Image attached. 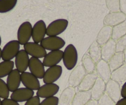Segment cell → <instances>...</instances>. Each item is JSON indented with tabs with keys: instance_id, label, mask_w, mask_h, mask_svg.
<instances>
[{
	"instance_id": "cell-1",
	"label": "cell",
	"mask_w": 126,
	"mask_h": 105,
	"mask_svg": "<svg viewBox=\"0 0 126 105\" xmlns=\"http://www.w3.org/2000/svg\"><path fill=\"white\" fill-rule=\"evenodd\" d=\"M63 61L67 70H73L76 66L78 61V52L73 44H69L65 48L63 52Z\"/></svg>"
},
{
	"instance_id": "cell-2",
	"label": "cell",
	"mask_w": 126,
	"mask_h": 105,
	"mask_svg": "<svg viewBox=\"0 0 126 105\" xmlns=\"http://www.w3.org/2000/svg\"><path fill=\"white\" fill-rule=\"evenodd\" d=\"M68 23V20L66 19H59L54 20L47 26V35L48 36H58L66 30Z\"/></svg>"
},
{
	"instance_id": "cell-3",
	"label": "cell",
	"mask_w": 126,
	"mask_h": 105,
	"mask_svg": "<svg viewBox=\"0 0 126 105\" xmlns=\"http://www.w3.org/2000/svg\"><path fill=\"white\" fill-rule=\"evenodd\" d=\"M20 43L17 40H12L6 43L2 49L3 61L12 60L20 51Z\"/></svg>"
},
{
	"instance_id": "cell-4",
	"label": "cell",
	"mask_w": 126,
	"mask_h": 105,
	"mask_svg": "<svg viewBox=\"0 0 126 105\" xmlns=\"http://www.w3.org/2000/svg\"><path fill=\"white\" fill-rule=\"evenodd\" d=\"M65 44V41L59 36H48L45 38L40 43V45L45 50L49 51L60 50Z\"/></svg>"
},
{
	"instance_id": "cell-5",
	"label": "cell",
	"mask_w": 126,
	"mask_h": 105,
	"mask_svg": "<svg viewBox=\"0 0 126 105\" xmlns=\"http://www.w3.org/2000/svg\"><path fill=\"white\" fill-rule=\"evenodd\" d=\"M87 74L82 65H77L72 70V71L69 77V86L73 88L78 87Z\"/></svg>"
},
{
	"instance_id": "cell-6",
	"label": "cell",
	"mask_w": 126,
	"mask_h": 105,
	"mask_svg": "<svg viewBox=\"0 0 126 105\" xmlns=\"http://www.w3.org/2000/svg\"><path fill=\"white\" fill-rule=\"evenodd\" d=\"M32 26L29 22H25L22 23L17 30V41L20 45H25L29 43L32 38Z\"/></svg>"
},
{
	"instance_id": "cell-7",
	"label": "cell",
	"mask_w": 126,
	"mask_h": 105,
	"mask_svg": "<svg viewBox=\"0 0 126 105\" xmlns=\"http://www.w3.org/2000/svg\"><path fill=\"white\" fill-rule=\"evenodd\" d=\"M24 49L32 57L42 58L47 55V50L38 43L29 42L24 45Z\"/></svg>"
},
{
	"instance_id": "cell-8",
	"label": "cell",
	"mask_w": 126,
	"mask_h": 105,
	"mask_svg": "<svg viewBox=\"0 0 126 105\" xmlns=\"http://www.w3.org/2000/svg\"><path fill=\"white\" fill-rule=\"evenodd\" d=\"M63 73V68L60 65L49 67L45 71L43 81L45 84H51L54 83L61 78Z\"/></svg>"
},
{
	"instance_id": "cell-9",
	"label": "cell",
	"mask_w": 126,
	"mask_h": 105,
	"mask_svg": "<svg viewBox=\"0 0 126 105\" xmlns=\"http://www.w3.org/2000/svg\"><path fill=\"white\" fill-rule=\"evenodd\" d=\"M21 82L25 87L32 90H38L40 87V83L37 77L30 72L25 71L20 74Z\"/></svg>"
},
{
	"instance_id": "cell-10",
	"label": "cell",
	"mask_w": 126,
	"mask_h": 105,
	"mask_svg": "<svg viewBox=\"0 0 126 105\" xmlns=\"http://www.w3.org/2000/svg\"><path fill=\"white\" fill-rule=\"evenodd\" d=\"M29 69L30 73L38 79H43L45 70L43 62L38 58L31 57L29 60Z\"/></svg>"
},
{
	"instance_id": "cell-11",
	"label": "cell",
	"mask_w": 126,
	"mask_h": 105,
	"mask_svg": "<svg viewBox=\"0 0 126 105\" xmlns=\"http://www.w3.org/2000/svg\"><path fill=\"white\" fill-rule=\"evenodd\" d=\"M47 26L43 20H40L35 23L32 27V38L33 42L36 43H41L47 35Z\"/></svg>"
},
{
	"instance_id": "cell-12",
	"label": "cell",
	"mask_w": 126,
	"mask_h": 105,
	"mask_svg": "<svg viewBox=\"0 0 126 105\" xmlns=\"http://www.w3.org/2000/svg\"><path fill=\"white\" fill-rule=\"evenodd\" d=\"M121 86L119 83L110 79L106 84V93L116 103L120 100L121 95Z\"/></svg>"
},
{
	"instance_id": "cell-13",
	"label": "cell",
	"mask_w": 126,
	"mask_h": 105,
	"mask_svg": "<svg viewBox=\"0 0 126 105\" xmlns=\"http://www.w3.org/2000/svg\"><path fill=\"white\" fill-rule=\"evenodd\" d=\"M63 51L61 50H53L47 53V55L43 58V64L45 67H51L58 65L63 60Z\"/></svg>"
},
{
	"instance_id": "cell-14",
	"label": "cell",
	"mask_w": 126,
	"mask_h": 105,
	"mask_svg": "<svg viewBox=\"0 0 126 105\" xmlns=\"http://www.w3.org/2000/svg\"><path fill=\"white\" fill-rule=\"evenodd\" d=\"M59 90V87L56 84H45L42 86H40L37 90V96L43 98L51 97L56 95Z\"/></svg>"
},
{
	"instance_id": "cell-15",
	"label": "cell",
	"mask_w": 126,
	"mask_h": 105,
	"mask_svg": "<svg viewBox=\"0 0 126 105\" xmlns=\"http://www.w3.org/2000/svg\"><path fill=\"white\" fill-rule=\"evenodd\" d=\"M29 60L30 58L29 57V54L25 52V50L24 49L20 50L15 57L14 64L16 69L20 73L26 71V70L29 68Z\"/></svg>"
},
{
	"instance_id": "cell-16",
	"label": "cell",
	"mask_w": 126,
	"mask_h": 105,
	"mask_svg": "<svg viewBox=\"0 0 126 105\" xmlns=\"http://www.w3.org/2000/svg\"><path fill=\"white\" fill-rule=\"evenodd\" d=\"M33 96H34L33 90H30L26 87H22L19 88L12 92L11 95V99L18 103L24 102V101H27Z\"/></svg>"
},
{
	"instance_id": "cell-17",
	"label": "cell",
	"mask_w": 126,
	"mask_h": 105,
	"mask_svg": "<svg viewBox=\"0 0 126 105\" xmlns=\"http://www.w3.org/2000/svg\"><path fill=\"white\" fill-rule=\"evenodd\" d=\"M95 70L99 78L102 79L105 82H107L111 79L112 72L107 61L101 59L96 63Z\"/></svg>"
},
{
	"instance_id": "cell-18",
	"label": "cell",
	"mask_w": 126,
	"mask_h": 105,
	"mask_svg": "<svg viewBox=\"0 0 126 105\" xmlns=\"http://www.w3.org/2000/svg\"><path fill=\"white\" fill-rule=\"evenodd\" d=\"M126 20V15L122 12H110L106 15L103 20L104 25L114 26L123 22Z\"/></svg>"
},
{
	"instance_id": "cell-19",
	"label": "cell",
	"mask_w": 126,
	"mask_h": 105,
	"mask_svg": "<svg viewBox=\"0 0 126 105\" xmlns=\"http://www.w3.org/2000/svg\"><path fill=\"white\" fill-rule=\"evenodd\" d=\"M21 73L17 69H14L9 73L8 76L6 81V84L8 87L9 91L13 92L19 89L21 83Z\"/></svg>"
},
{
	"instance_id": "cell-20",
	"label": "cell",
	"mask_w": 126,
	"mask_h": 105,
	"mask_svg": "<svg viewBox=\"0 0 126 105\" xmlns=\"http://www.w3.org/2000/svg\"><path fill=\"white\" fill-rule=\"evenodd\" d=\"M106 90V82L100 78L96 79V82L90 90L92 99L98 101L105 94Z\"/></svg>"
},
{
	"instance_id": "cell-21",
	"label": "cell",
	"mask_w": 126,
	"mask_h": 105,
	"mask_svg": "<svg viewBox=\"0 0 126 105\" xmlns=\"http://www.w3.org/2000/svg\"><path fill=\"white\" fill-rule=\"evenodd\" d=\"M116 41L111 39L101 47V58L108 62L116 54Z\"/></svg>"
},
{
	"instance_id": "cell-22",
	"label": "cell",
	"mask_w": 126,
	"mask_h": 105,
	"mask_svg": "<svg viewBox=\"0 0 126 105\" xmlns=\"http://www.w3.org/2000/svg\"><path fill=\"white\" fill-rule=\"evenodd\" d=\"M98 78L97 74L93 73H87L77 87L78 91H88L92 89Z\"/></svg>"
},
{
	"instance_id": "cell-23",
	"label": "cell",
	"mask_w": 126,
	"mask_h": 105,
	"mask_svg": "<svg viewBox=\"0 0 126 105\" xmlns=\"http://www.w3.org/2000/svg\"><path fill=\"white\" fill-rule=\"evenodd\" d=\"M75 95L76 90L74 88L71 87L66 88L59 96L58 105H72Z\"/></svg>"
},
{
	"instance_id": "cell-24",
	"label": "cell",
	"mask_w": 126,
	"mask_h": 105,
	"mask_svg": "<svg viewBox=\"0 0 126 105\" xmlns=\"http://www.w3.org/2000/svg\"><path fill=\"white\" fill-rule=\"evenodd\" d=\"M112 28L111 26L105 25L98 33L96 37V41L101 47L104 44H106L110 39H111V36H112Z\"/></svg>"
},
{
	"instance_id": "cell-25",
	"label": "cell",
	"mask_w": 126,
	"mask_h": 105,
	"mask_svg": "<svg viewBox=\"0 0 126 105\" xmlns=\"http://www.w3.org/2000/svg\"><path fill=\"white\" fill-rule=\"evenodd\" d=\"M92 99L90 90L79 91L76 93L72 105H85Z\"/></svg>"
},
{
	"instance_id": "cell-26",
	"label": "cell",
	"mask_w": 126,
	"mask_h": 105,
	"mask_svg": "<svg viewBox=\"0 0 126 105\" xmlns=\"http://www.w3.org/2000/svg\"><path fill=\"white\" fill-rule=\"evenodd\" d=\"M109 66L111 72L117 70L124 65V55L123 52H116V54L109 60Z\"/></svg>"
},
{
	"instance_id": "cell-27",
	"label": "cell",
	"mask_w": 126,
	"mask_h": 105,
	"mask_svg": "<svg viewBox=\"0 0 126 105\" xmlns=\"http://www.w3.org/2000/svg\"><path fill=\"white\" fill-rule=\"evenodd\" d=\"M88 55L95 63L101 58V46L96 41H94L88 49Z\"/></svg>"
},
{
	"instance_id": "cell-28",
	"label": "cell",
	"mask_w": 126,
	"mask_h": 105,
	"mask_svg": "<svg viewBox=\"0 0 126 105\" xmlns=\"http://www.w3.org/2000/svg\"><path fill=\"white\" fill-rule=\"evenodd\" d=\"M125 35H126V20L119 25L113 26L111 38L116 41Z\"/></svg>"
},
{
	"instance_id": "cell-29",
	"label": "cell",
	"mask_w": 126,
	"mask_h": 105,
	"mask_svg": "<svg viewBox=\"0 0 126 105\" xmlns=\"http://www.w3.org/2000/svg\"><path fill=\"white\" fill-rule=\"evenodd\" d=\"M111 79L117 82H122L126 81V64L114 70L111 73Z\"/></svg>"
},
{
	"instance_id": "cell-30",
	"label": "cell",
	"mask_w": 126,
	"mask_h": 105,
	"mask_svg": "<svg viewBox=\"0 0 126 105\" xmlns=\"http://www.w3.org/2000/svg\"><path fill=\"white\" fill-rule=\"evenodd\" d=\"M14 63L12 60L3 61L0 63V78H4L14 70Z\"/></svg>"
},
{
	"instance_id": "cell-31",
	"label": "cell",
	"mask_w": 126,
	"mask_h": 105,
	"mask_svg": "<svg viewBox=\"0 0 126 105\" xmlns=\"http://www.w3.org/2000/svg\"><path fill=\"white\" fill-rule=\"evenodd\" d=\"M17 0H0V13H6L13 10Z\"/></svg>"
},
{
	"instance_id": "cell-32",
	"label": "cell",
	"mask_w": 126,
	"mask_h": 105,
	"mask_svg": "<svg viewBox=\"0 0 126 105\" xmlns=\"http://www.w3.org/2000/svg\"><path fill=\"white\" fill-rule=\"evenodd\" d=\"M82 66L85 70L87 73H93L96 68V65L88 55H85L82 59Z\"/></svg>"
},
{
	"instance_id": "cell-33",
	"label": "cell",
	"mask_w": 126,
	"mask_h": 105,
	"mask_svg": "<svg viewBox=\"0 0 126 105\" xmlns=\"http://www.w3.org/2000/svg\"><path fill=\"white\" fill-rule=\"evenodd\" d=\"M106 4L108 9L111 12L120 11L119 0H106Z\"/></svg>"
},
{
	"instance_id": "cell-34",
	"label": "cell",
	"mask_w": 126,
	"mask_h": 105,
	"mask_svg": "<svg viewBox=\"0 0 126 105\" xmlns=\"http://www.w3.org/2000/svg\"><path fill=\"white\" fill-rule=\"evenodd\" d=\"M9 91L7 84L0 78V98L3 99L8 98L9 96Z\"/></svg>"
},
{
	"instance_id": "cell-35",
	"label": "cell",
	"mask_w": 126,
	"mask_h": 105,
	"mask_svg": "<svg viewBox=\"0 0 126 105\" xmlns=\"http://www.w3.org/2000/svg\"><path fill=\"white\" fill-rule=\"evenodd\" d=\"M116 52H123L126 49V35L116 41Z\"/></svg>"
},
{
	"instance_id": "cell-36",
	"label": "cell",
	"mask_w": 126,
	"mask_h": 105,
	"mask_svg": "<svg viewBox=\"0 0 126 105\" xmlns=\"http://www.w3.org/2000/svg\"><path fill=\"white\" fill-rule=\"evenodd\" d=\"M116 103L108 96L105 93L98 100V105H115Z\"/></svg>"
},
{
	"instance_id": "cell-37",
	"label": "cell",
	"mask_w": 126,
	"mask_h": 105,
	"mask_svg": "<svg viewBox=\"0 0 126 105\" xmlns=\"http://www.w3.org/2000/svg\"><path fill=\"white\" fill-rule=\"evenodd\" d=\"M59 105V98L57 96H51V97L45 98L40 105Z\"/></svg>"
},
{
	"instance_id": "cell-38",
	"label": "cell",
	"mask_w": 126,
	"mask_h": 105,
	"mask_svg": "<svg viewBox=\"0 0 126 105\" xmlns=\"http://www.w3.org/2000/svg\"><path fill=\"white\" fill-rule=\"evenodd\" d=\"M40 98L38 96H33L25 102L24 105H40Z\"/></svg>"
},
{
	"instance_id": "cell-39",
	"label": "cell",
	"mask_w": 126,
	"mask_h": 105,
	"mask_svg": "<svg viewBox=\"0 0 126 105\" xmlns=\"http://www.w3.org/2000/svg\"><path fill=\"white\" fill-rule=\"evenodd\" d=\"M2 105H20L19 103L11 98L3 99L2 100Z\"/></svg>"
},
{
	"instance_id": "cell-40",
	"label": "cell",
	"mask_w": 126,
	"mask_h": 105,
	"mask_svg": "<svg viewBox=\"0 0 126 105\" xmlns=\"http://www.w3.org/2000/svg\"><path fill=\"white\" fill-rule=\"evenodd\" d=\"M120 11L126 15V0H119Z\"/></svg>"
},
{
	"instance_id": "cell-41",
	"label": "cell",
	"mask_w": 126,
	"mask_h": 105,
	"mask_svg": "<svg viewBox=\"0 0 126 105\" xmlns=\"http://www.w3.org/2000/svg\"><path fill=\"white\" fill-rule=\"evenodd\" d=\"M121 95L122 98H126V81L125 82V83L123 84L122 88H121Z\"/></svg>"
},
{
	"instance_id": "cell-42",
	"label": "cell",
	"mask_w": 126,
	"mask_h": 105,
	"mask_svg": "<svg viewBox=\"0 0 126 105\" xmlns=\"http://www.w3.org/2000/svg\"><path fill=\"white\" fill-rule=\"evenodd\" d=\"M115 105H126V98H122L116 103Z\"/></svg>"
},
{
	"instance_id": "cell-43",
	"label": "cell",
	"mask_w": 126,
	"mask_h": 105,
	"mask_svg": "<svg viewBox=\"0 0 126 105\" xmlns=\"http://www.w3.org/2000/svg\"><path fill=\"white\" fill-rule=\"evenodd\" d=\"M85 105H98V101L93 100V99H91V100Z\"/></svg>"
},
{
	"instance_id": "cell-44",
	"label": "cell",
	"mask_w": 126,
	"mask_h": 105,
	"mask_svg": "<svg viewBox=\"0 0 126 105\" xmlns=\"http://www.w3.org/2000/svg\"><path fill=\"white\" fill-rule=\"evenodd\" d=\"M124 55V63L125 64H126V49L123 52Z\"/></svg>"
},
{
	"instance_id": "cell-45",
	"label": "cell",
	"mask_w": 126,
	"mask_h": 105,
	"mask_svg": "<svg viewBox=\"0 0 126 105\" xmlns=\"http://www.w3.org/2000/svg\"><path fill=\"white\" fill-rule=\"evenodd\" d=\"M2 58V49L0 48V60Z\"/></svg>"
},
{
	"instance_id": "cell-46",
	"label": "cell",
	"mask_w": 126,
	"mask_h": 105,
	"mask_svg": "<svg viewBox=\"0 0 126 105\" xmlns=\"http://www.w3.org/2000/svg\"><path fill=\"white\" fill-rule=\"evenodd\" d=\"M1 44V36H0V46Z\"/></svg>"
},
{
	"instance_id": "cell-47",
	"label": "cell",
	"mask_w": 126,
	"mask_h": 105,
	"mask_svg": "<svg viewBox=\"0 0 126 105\" xmlns=\"http://www.w3.org/2000/svg\"><path fill=\"white\" fill-rule=\"evenodd\" d=\"M0 105H2V101L1 100V98H0Z\"/></svg>"
}]
</instances>
